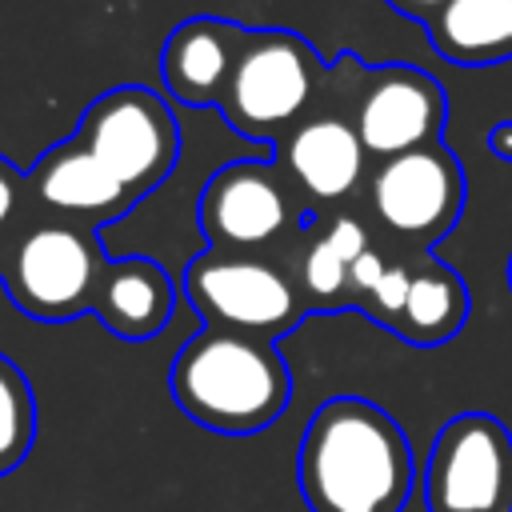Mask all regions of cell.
Masks as SVG:
<instances>
[{
	"instance_id": "obj_1",
	"label": "cell",
	"mask_w": 512,
	"mask_h": 512,
	"mask_svg": "<svg viewBox=\"0 0 512 512\" xmlns=\"http://www.w3.org/2000/svg\"><path fill=\"white\" fill-rule=\"evenodd\" d=\"M308 512H404L416 464L408 432L364 396L324 400L296 456Z\"/></svg>"
},
{
	"instance_id": "obj_2",
	"label": "cell",
	"mask_w": 512,
	"mask_h": 512,
	"mask_svg": "<svg viewBox=\"0 0 512 512\" xmlns=\"http://www.w3.org/2000/svg\"><path fill=\"white\" fill-rule=\"evenodd\" d=\"M168 384L188 420L228 436H248L276 424L292 396V372L272 340L216 324L180 344Z\"/></svg>"
},
{
	"instance_id": "obj_3",
	"label": "cell",
	"mask_w": 512,
	"mask_h": 512,
	"mask_svg": "<svg viewBox=\"0 0 512 512\" xmlns=\"http://www.w3.org/2000/svg\"><path fill=\"white\" fill-rule=\"evenodd\" d=\"M328 64L288 28H248L232 80L220 96V116L248 140L280 144L324 96Z\"/></svg>"
},
{
	"instance_id": "obj_4",
	"label": "cell",
	"mask_w": 512,
	"mask_h": 512,
	"mask_svg": "<svg viewBox=\"0 0 512 512\" xmlns=\"http://www.w3.org/2000/svg\"><path fill=\"white\" fill-rule=\"evenodd\" d=\"M364 64L356 56H340L328 68V88L320 104L276 144V164L292 180V188L312 204H340L368 180V148L352 124V92Z\"/></svg>"
},
{
	"instance_id": "obj_5",
	"label": "cell",
	"mask_w": 512,
	"mask_h": 512,
	"mask_svg": "<svg viewBox=\"0 0 512 512\" xmlns=\"http://www.w3.org/2000/svg\"><path fill=\"white\" fill-rule=\"evenodd\" d=\"M104 268L108 252L88 224L48 220L16 240L4 264V288L24 316L60 324L92 312Z\"/></svg>"
},
{
	"instance_id": "obj_6",
	"label": "cell",
	"mask_w": 512,
	"mask_h": 512,
	"mask_svg": "<svg viewBox=\"0 0 512 512\" xmlns=\"http://www.w3.org/2000/svg\"><path fill=\"white\" fill-rule=\"evenodd\" d=\"M364 192L376 224L392 240L428 252L456 228L468 200V180L452 148H444L440 140L376 160V168L364 180Z\"/></svg>"
},
{
	"instance_id": "obj_7",
	"label": "cell",
	"mask_w": 512,
	"mask_h": 512,
	"mask_svg": "<svg viewBox=\"0 0 512 512\" xmlns=\"http://www.w3.org/2000/svg\"><path fill=\"white\" fill-rule=\"evenodd\" d=\"M188 304L216 328H232L244 336H280L300 324L304 292L300 284L264 256L252 252H220L208 248L184 268Z\"/></svg>"
},
{
	"instance_id": "obj_8",
	"label": "cell",
	"mask_w": 512,
	"mask_h": 512,
	"mask_svg": "<svg viewBox=\"0 0 512 512\" xmlns=\"http://www.w3.org/2000/svg\"><path fill=\"white\" fill-rule=\"evenodd\" d=\"M420 496L428 512H512V432L492 412H456L440 424Z\"/></svg>"
},
{
	"instance_id": "obj_9",
	"label": "cell",
	"mask_w": 512,
	"mask_h": 512,
	"mask_svg": "<svg viewBox=\"0 0 512 512\" xmlns=\"http://www.w3.org/2000/svg\"><path fill=\"white\" fill-rule=\"evenodd\" d=\"M76 136L136 192V200L164 184L180 156V128L172 108L140 84L96 96L84 108Z\"/></svg>"
},
{
	"instance_id": "obj_10",
	"label": "cell",
	"mask_w": 512,
	"mask_h": 512,
	"mask_svg": "<svg viewBox=\"0 0 512 512\" xmlns=\"http://www.w3.org/2000/svg\"><path fill=\"white\" fill-rule=\"evenodd\" d=\"M448 96L436 76L416 64L364 68L352 92V124L372 160H388L424 144H440Z\"/></svg>"
},
{
	"instance_id": "obj_11",
	"label": "cell",
	"mask_w": 512,
	"mask_h": 512,
	"mask_svg": "<svg viewBox=\"0 0 512 512\" xmlns=\"http://www.w3.org/2000/svg\"><path fill=\"white\" fill-rule=\"evenodd\" d=\"M292 180L272 160H232L200 192V228L220 252H256L296 224Z\"/></svg>"
},
{
	"instance_id": "obj_12",
	"label": "cell",
	"mask_w": 512,
	"mask_h": 512,
	"mask_svg": "<svg viewBox=\"0 0 512 512\" xmlns=\"http://www.w3.org/2000/svg\"><path fill=\"white\" fill-rule=\"evenodd\" d=\"M28 184L44 208L76 224H104L136 204V192L104 160H96V152H88L80 136L48 148L36 160Z\"/></svg>"
},
{
	"instance_id": "obj_13",
	"label": "cell",
	"mask_w": 512,
	"mask_h": 512,
	"mask_svg": "<svg viewBox=\"0 0 512 512\" xmlns=\"http://www.w3.org/2000/svg\"><path fill=\"white\" fill-rule=\"evenodd\" d=\"M244 24L224 16H192L172 28L160 48V76L172 100L188 108H216L244 48Z\"/></svg>"
},
{
	"instance_id": "obj_14",
	"label": "cell",
	"mask_w": 512,
	"mask_h": 512,
	"mask_svg": "<svg viewBox=\"0 0 512 512\" xmlns=\"http://www.w3.org/2000/svg\"><path fill=\"white\" fill-rule=\"evenodd\" d=\"M176 308V288L172 276L148 260V256H124V260H108L100 292H96V320L124 336V340H148L156 336L168 316Z\"/></svg>"
},
{
	"instance_id": "obj_15",
	"label": "cell",
	"mask_w": 512,
	"mask_h": 512,
	"mask_svg": "<svg viewBox=\"0 0 512 512\" xmlns=\"http://www.w3.org/2000/svg\"><path fill=\"white\" fill-rule=\"evenodd\" d=\"M436 56L460 68L512 60V0H448L424 20Z\"/></svg>"
},
{
	"instance_id": "obj_16",
	"label": "cell",
	"mask_w": 512,
	"mask_h": 512,
	"mask_svg": "<svg viewBox=\"0 0 512 512\" xmlns=\"http://www.w3.org/2000/svg\"><path fill=\"white\" fill-rule=\"evenodd\" d=\"M468 312H472V296L464 276L436 256H416L408 300L392 332L412 348H436L448 344L468 324Z\"/></svg>"
},
{
	"instance_id": "obj_17",
	"label": "cell",
	"mask_w": 512,
	"mask_h": 512,
	"mask_svg": "<svg viewBox=\"0 0 512 512\" xmlns=\"http://www.w3.org/2000/svg\"><path fill=\"white\" fill-rule=\"evenodd\" d=\"M36 440V400L24 372L0 356V476L16 472Z\"/></svg>"
},
{
	"instance_id": "obj_18",
	"label": "cell",
	"mask_w": 512,
	"mask_h": 512,
	"mask_svg": "<svg viewBox=\"0 0 512 512\" xmlns=\"http://www.w3.org/2000/svg\"><path fill=\"white\" fill-rule=\"evenodd\" d=\"M348 260L328 244L320 228L308 232L300 248V292L316 308H348Z\"/></svg>"
},
{
	"instance_id": "obj_19",
	"label": "cell",
	"mask_w": 512,
	"mask_h": 512,
	"mask_svg": "<svg viewBox=\"0 0 512 512\" xmlns=\"http://www.w3.org/2000/svg\"><path fill=\"white\" fill-rule=\"evenodd\" d=\"M408 284H412V264H400V260H392L388 268H384V276L376 280V288L364 296V312L376 320V324H384L388 332H392V324H396V316L404 312V300H408Z\"/></svg>"
},
{
	"instance_id": "obj_20",
	"label": "cell",
	"mask_w": 512,
	"mask_h": 512,
	"mask_svg": "<svg viewBox=\"0 0 512 512\" xmlns=\"http://www.w3.org/2000/svg\"><path fill=\"white\" fill-rule=\"evenodd\" d=\"M324 236H328V244L352 264L360 252H368L372 248V240H368V228L356 220V216H332V220H324Z\"/></svg>"
},
{
	"instance_id": "obj_21",
	"label": "cell",
	"mask_w": 512,
	"mask_h": 512,
	"mask_svg": "<svg viewBox=\"0 0 512 512\" xmlns=\"http://www.w3.org/2000/svg\"><path fill=\"white\" fill-rule=\"evenodd\" d=\"M392 260H384V252H376V248H368V252H360L356 260H352V268H348V304H364V296L376 288V280L384 276V268H388Z\"/></svg>"
},
{
	"instance_id": "obj_22",
	"label": "cell",
	"mask_w": 512,
	"mask_h": 512,
	"mask_svg": "<svg viewBox=\"0 0 512 512\" xmlns=\"http://www.w3.org/2000/svg\"><path fill=\"white\" fill-rule=\"evenodd\" d=\"M20 192H24V180H20V172L0 156V228L16 216V208H20Z\"/></svg>"
},
{
	"instance_id": "obj_23",
	"label": "cell",
	"mask_w": 512,
	"mask_h": 512,
	"mask_svg": "<svg viewBox=\"0 0 512 512\" xmlns=\"http://www.w3.org/2000/svg\"><path fill=\"white\" fill-rule=\"evenodd\" d=\"M484 144H488V152H492V156H500L504 164H512V120L492 124V128H488V136H484Z\"/></svg>"
},
{
	"instance_id": "obj_24",
	"label": "cell",
	"mask_w": 512,
	"mask_h": 512,
	"mask_svg": "<svg viewBox=\"0 0 512 512\" xmlns=\"http://www.w3.org/2000/svg\"><path fill=\"white\" fill-rule=\"evenodd\" d=\"M444 4H448V0H388V8H396L400 16H408V20H420V24H424L432 12H440Z\"/></svg>"
},
{
	"instance_id": "obj_25",
	"label": "cell",
	"mask_w": 512,
	"mask_h": 512,
	"mask_svg": "<svg viewBox=\"0 0 512 512\" xmlns=\"http://www.w3.org/2000/svg\"><path fill=\"white\" fill-rule=\"evenodd\" d=\"M508 288H512V256H508Z\"/></svg>"
}]
</instances>
